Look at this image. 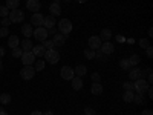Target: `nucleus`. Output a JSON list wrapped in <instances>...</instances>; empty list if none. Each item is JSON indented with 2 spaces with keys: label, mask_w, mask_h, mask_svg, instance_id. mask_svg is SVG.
I'll list each match as a JSON object with an SVG mask.
<instances>
[{
  "label": "nucleus",
  "mask_w": 153,
  "mask_h": 115,
  "mask_svg": "<svg viewBox=\"0 0 153 115\" xmlns=\"http://www.w3.org/2000/svg\"><path fill=\"white\" fill-rule=\"evenodd\" d=\"M72 22L69 20V19H61L60 22H58V31H60V34H63V35H69L71 32H72Z\"/></svg>",
  "instance_id": "1"
},
{
  "label": "nucleus",
  "mask_w": 153,
  "mask_h": 115,
  "mask_svg": "<svg viewBox=\"0 0 153 115\" xmlns=\"http://www.w3.org/2000/svg\"><path fill=\"white\" fill-rule=\"evenodd\" d=\"M149 87H150V83L146 81V80H143V78H138L133 83V91H136V94H141V95H144L147 92Z\"/></svg>",
  "instance_id": "2"
},
{
  "label": "nucleus",
  "mask_w": 153,
  "mask_h": 115,
  "mask_svg": "<svg viewBox=\"0 0 153 115\" xmlns=\"http://www.w3.org/2000/svg\"><path fill=\"white\" fill-rule=\"evenodd\" d=\"M43 57L46 58L48 63H51V65H55V63H58V60H60V54H58L57 49H48Z\"/></svg>",
  "instance_id": "3"
},
{
  "label": "nucleus",
  "mask_w": 153,
  "mask_h": 115,
  "mask_svg": "<svg viewBox=\"0 0 153 115\" xmlns=\"http://www.w3.org/2000/svg\"><path fill=\"white\" fill-rule=\"evenodd\" d=\"M9 22L11 23H20V22H23L25 20V14H23V11L22 9H11V12H9Z\"/></svg>",
  "instance_id": "4"
},
{
  "label": "nucleus",
  "mask_w": 153,
  "mask_h": 115,
  "mask_svg": "<svg viewBox=\"0 0 153 115\" xmlns=\"http://www.w3.org/2000/svg\"><path fill=\"white\" fill-rule=\"evenodd\" d=\"M32 35H34L35 40H38V42H45V40H48V29L43 28V26H38V28L34 29Z\"/></svg>",
  "instance_id": "5"
},
{
  "label": "nucleus",
  "mask_w": 153,
  "mask_h": 115,
  "mask_svg": "<svg viewBox=\"0 0 153 115\" xmlns=\"http://www.w3.org/2000/svg\"><path fill=\"white\" fill-rule=\"evenodd\" d=\"M20 75H22L23 80H31V78H34V75H35L34 66H25V68L20 71Z\"/></svg>",
  "instance_id": "6"
},
{
  "label": "nucleus",
  "mask_w": 153,
  "mask_h": 115,
  "mask_svg": "<svg viewBox=\"0 0 153 115\" xmlns=\"http://www.w3.org/2000/svg\"><path fill=\"white\" fill-rule=\"evenodd\" d=\"M60 75H61L63 80H69L71 81L74 77H75V72H74V69L71 66H63L61 71H60Z\"/></svg>",
  "instance_id": "7"
},
{
  "label": "nucleus",
  "mask_w": 153,
  "mask_h": 115,
  "mask_svg": "<svg viewBox=\"0 0 153 115\" xmlns=\"http://www.w3.org/2000/svg\"><path fill=\"white\" fill-rule=\"evenodd\" d=\"M35 61V55L32 54V51H29V52H23L22 54V63L25 66H32Z\"/></svg>",
  "instance_id": "8"
},
{
  "label": "nucleus",
  "mask_w": 153,
  "mask_h": 115,
  "mask_svg": "<svg viewBox=\"0 0 153 115\" xmlns=\"http://www.w3.org/2000/svg\"><path fill=\"white\" fill-rule=\"evenodd\" d=\"M101 43H103V42H101V38L98 35H92V37H89V40H87L89 49H94V51H98Z\"/></svg>",
  "instance_id": "9"
},
{
  "label": "nucleus",
  "mask_w": 153,
  "mask_h": 115,
  "mask_svg": "<svg viewBox=\"0 0 153 115\" xmlns=\"http://www.w3.org/2000/svg\"><path fill=\"white\" fill-rule=\"evenodd\" d=\"M100 51H101V52H103L104 55H110L113 51H115V45L110 43V42H104V43H101Z\"/></svg>",
  "instance_id": "10"
},
{
  "label": "nucleus",
  "mask_w": 153,
  "mask_h": 115,
  "mask_svg": "<svg viewBox=\"0 0 153 115\" xmlns=\"http://www.w3.org/2000/svg\"><path fill=\"white\" fill-rule=\"evenodd\" d=\"M42 26L46 28V29H51V28H55V17L54 16H46L43 17V23Z\"/></svg>",
  "instance_id": "11"
},
{
  "label": "nucleus",
  "mask_w": 153,
  "mask_h": 115,
  "mask_svg": "<svg viewBox=\"0 0 153 115\" xmlns=\"http://www.w3.org/2000/svg\"><path fill=\"white\" fill-rule=\"evenodd\" d=\"M66 35H63V34H54V38H52V42H54V46H65V43H66Z\"/></svg>",
  "instance_id": "12"
},
{
  "label": "nucleus",
  "mask_w": 153,
  "mask_h": 115,
  "mask_svg": "<svg viewBox=\"0 0 153 115\" xmlns=\"http://www.w3.org/2000/svg\"><path fill=\"white\" fill-rule=\"evenodd\" d=\"M42 23H43V16L40 14V12H34L32 17H31V25L35 28L38 26H42Z\"/></svg>",
  "instance_id": "13"
},
{
  "label": "nucleus",
  "mask_w": 153,
  "mask_h": 115,
  "mask_svg": "<svg viewBox=\"0 0 153 115\" xmlns=\"http://www.w3.org/2000/svg\"><path fill=\"white\" fill-rule=\"evenodd\" d=\"M40 2H38V0H26V8L32 12H38V9H40Z\"/></svg>",
  "instance_id": "14"
},
{
  "label": "nucleus",
  "mask_w": 153,
  "mask_h": 115,
  "mask_svg": "<svg viewBox=\"0 0 153 115\" xmlns=\"http://www.w3.org/2000/svg\"><path fill=\"white\" fill-rule=\"evenodd\" d=\"M129 77H130L132 81H135V80H138V78H141V77H143V71L139 68H132L129 71Z\"/></svg>",
  "instance_id": "15"
},
{
  "label": "nucleus",
  "mask_w": 153,
  "mask_h": 115,
  "mask_svg": "<svg viewBox=\"0 0 153 115\" xmlns=\"http://www.w3.org/2000/svg\"><path fill=\"white\" fill-rule=\"evenodd\" d=\"M71 84H72L74 91H80V89L83 87V78L81 77H74V78L71 80Z\"/></svg>",
  "instance_id": "16"
},
{
  "label": "nucleus",
  "mask_w": 153,
  "mask_h": 115,
  "mask_svg": "<svg viewBox=\"0 0 153 115\" xmlns=\"http://www.w3.org/2000/svg\"><path fill=\"white\" fill-rule=\"evenodd\" d=\"M8 46H9L11 49L20 46V38H19L17 35H9V37H8Z\"/></svg>",
  "instance_id": "17"
},
{
  "label": "nucleus",
  "mask_w": 153,
  "mask_h": 115,
  "mask_svg": "<svg viewBox=\"0 0 153 115\" xmlns=\"http://www.w3.org/2000/svg\"><path fill=\"white\" fill-rule=\"evenodd\" d=\"M45 52H46V49H45V46H43V45L32 46V54H34L35 57H43V55H45Z\"/></svg>",
  "instance_id": "18"
},
{
  "label": "nucleus",
  "mask_w": 153,
  "mask_h": 115,
  "mask_svg": "<svg viewBox=\"0 0 153 115\" xmlns=\"http://www.w3.org/2000/svg\"><path fill=\"white\" fill-rule=\"evenodd\" d=\"M32 32H34V29H32V25H31V23L22 25V34H23L25 37H31Z\"/></svg>",
  "instance_id": "19"
},
{
  "label": "nucleus",
  "mask_w": 153,
  "mask_h": 115,
  "mask_svg": "<svg viewBox=\"0 0 153 115\" xmlns=\"http://www.w3.org/2000/svg\"><path fill=\"white\" fill-rule=\"evenodd\" d=\"M49 11H51V16H60V14H61V8H60L58 2L51 3V6H49Z\"/></svg>",
  "instance_id": "20"
},
{
  "label": "nucleus",
  "mask_w": 153,
  "mask_h": 115,
  "mask_svg": "<svg viewBox=\"0 0 153 115\" xmlns=\"http://www.w3.org/2000/svg\"><path fill=\"white\" fill-rule=\"evenodd\" d=\"M98 37L101 38V42H109L110 37H112V31H110V29H103V31L100 32Z\"/></svg>",
  "instance_id": "21"
},
{
  "label": "nucleus",
  "mask_w": 153,
  "mask_h": 115,
  "mask_svg": "<svg viewBox=\"0 0 153 115\" xmlns=\"http://www.w3.org/2000/svg\"><path fill=\"white\" fill-rule=\"evenodd\" d=\"M91 92L94 95H101V94H103V86H101V83H92Z\"/></svg>",
  "instance_id": "22"
},
{
  "label": "nucleus",
  "mask_w": 153,
  "mask_h": 115,
  "mask_svg": "<svg viewBox=\"0 0 153 115\" xmlns=\"http://www.w3.org/2000/svg\"><path fill=\"white\" fill-rule=\"evenodd\" d=\"M32 46H34L32 42L26 38V40H23V42H22V46H20V48H22L23 52H29V51H32Z\"/></svg>",
  "instance_id": "23"
},
{
  "label": "nucleus",
  "mask_w": 153,
  "mask_h": 115,
  "mask_svg": "<svg viewBox=\"0 0 153 115\" xmlns=\"http://www.w3.org/2000/svg\"><path fill=\"white\" fill-rule=\"evenodd\" d=\"M74 72H75V75L76 77H83V75H86V72H87V68L84 66V65H78L75 69H74Z\"/></svg>",
  "instance_id": "24"
},
{
  "label": "nucleus",
  "mask_w": 153,
  "mask_h": 115,
  "mask_svg": "<svg viewBox=\"0 0 153 115\" xmlns=\"http://www.w3.org/2000/svg\"><path fill=\"white\" fill-rule=\"evenodd\" d=\"M133 95H135V92H133V91H124L123 100L126 101V103H132V101H133Z\"/></svg>",
  "instance_id": "25"
},
{
  "label": "nucleus",
  "mask_w": 153,
  "mask_h": 115,
  "mask_svg": "<svg viewBox=\"0 0 153 115\" xmlns=\"http://www.w3.org/2000/svg\"><path fill=\"white\" fill-rule=\"evenodd\" d=\"M19 5H20V0H6V5L5 6L8 9H17Z\"/></svg>",
  "instance_id": "26"
},
{
  "label": "nucleus",
  "mask_w": 153,
  "mask_h": 115,
  "mask_svg": "<svg viewBox=\"0 0 153 115\" xmlns=\"http://www.w3.org/2000/svg\"><path fill=\"white\" fill-rule=\"evenodd\" d=\"M120 68L124 69V71H130L132 66H130V63H129V58H123V60H120Z\"/></svg>",
  "instance_id": "27"
},
{
  "label": "nucleus",
  "mask_w": 153,
  "mask_h": 115,
  "mask_svg": "<svg viewBox=\"0 0 153 115\" xmlns=\"http://www.w3.org/2000/svg\"><path fill=\"white\" fill-rule=\"evenodd\" d=\"M84 57L87 58V60H94L95 58V51L94 49H84Z\"/></svg>",
  "instance_id": "28"
},
{
  "label": "nucleus",
  "mask_w": 153,
  "mask_h": 115,
  "mask_svg": "<svg viewBox=\"0 0 153 115\" xmlns=\"http://www.w3.org/2000/svg\"><path fill=\"white\" fill-rule=\"evenodd\" d=\"M0 103L2 105H9L11 103V95L9 94H2L0 95Z\"/></svg>",
  "instance_id": "29"
},
{
  "label": "nucleus",
  "mask_w": 153,
  "mask_h": 115,
  "mask_svg": "<svg viewBox=\"0 0 153 115\" xmlns=\"http://www.w3.org/2000/svg\"><path fill=\"white\" fill-rule=\"evenodd\" d=\"M141 61V58H139V55L138 54H133L130 58H129V63H130V66H136L138 63Z\"/></svg>",
  "instance_id": "30"
},
{
  "label": "nucleus",
  "mask_w": 153,
  "mask_h": 115,
  "mask_svg": "<svg viewBox=\"0 0 153 115\" xmlns=\"http://www.w3.org/2000/svg\"><path fill=\"white\" fill-rule=\"evenodd\" d=\"M133 103H136V105H143V103H144V95H141V94H135V95H133Z\"/></svg>",
  "instance_id": "31"
},
{
  "label": "nucleus",
  "mask_w": 153,
  "mask_h": 115,
  "mask_svg": "<svg viewBox=\"0 0 153 115\" xmlns=\"http://www.w3.org/2000/svg\"><path fill=\"white\" fill-rule=\"evenodd\" d=\"M43 68H45V61L43 60H37L35 65H34V69L35 71H43Z\"/></svg>",
  "instance_id": "32"
},
{
  "label": "nucleus",
  "mask_w": 153,
  "mask_h": 115,
  "mask_svg": "<svg viewBox=\"0 0 153 115\" xmlns=\"http://www.w3.org/2000/svg\"><path fill=\"white\" fill-rule=\"evenodd\" d=\"M22 54H23V51H22V48H20V46H17V48L12 49V57L19 58V57H22Z\"/></svg>",
  "instance_id": "33"
},
{
  "label": "nucleus",
  "mask_w": 153,
  "mask_h": 115,
  "mask_svg": "<svg viewBox=\"0 0 153 115\" xmlns=\"http://www.w3.org/2000/svg\"><path fill=\"white\" fill-rule=\"evenodd\" d=\"M8 14H9V9L6 8V6H0V17H8Z\"/></svg>",
  "instance_id": "34"
},
{
  "label": "nucleus",
  "mask_w": 153,
  "mask_h": 115,
  "mask_svg": "<svg viewBox=\"0 0 153 115\" xmlns=\"http://www.w3.org/2000/svg\"><path fill=\"white\" fill-rule=\"evenodd\" d=\"M123 87H124V91H133V83L126 81V83H123Z\"/></svg>",
  "instance_id": "35"
},
{
  "label": "nucleus",
  "mask_w": 153,
  "mask_h": 115,
  "mask_svg": "<svg viewBox=\"0 0 153 115\" xmlns=\"http://www.w3.org/2000/svg\"><path fill=\"white\" fill-rule=\"evenodd\" d=\"M43 46H45V49H46V51H48V49H54V48H55L52 40H45V45H43Z\"/></svg>",
  "instance_id": "36"
},
{
  "label": "nucleus",
  "mask_w": 153,
  "mask_h": 115,
  "mask_svg": "<svg viewBox=\"0 0 153 115\" xmlns=\"http://www.w3.org/2000/svg\"><path fill=\"white\" fill-rule=\"evenodd\" d=\"M139 46H141L143 49H146V48H149V46H150V43H149L147 38H141V40H139Z\"/></svg>",
  "instance_id": "37"
},
{
  "label": "nucleus",
  "mask_w": 153,
  "mask_h": 115,
  "mask_svg": "<svg viewBox=\"0 0 153 115\" xmlns=\"http://www.w3.org/2000/svg\"><path fill=\"white\" fill-rule=\"evenodd\" d=\"M8 34H9V29L8 28H0V38H2V37H8Z\"/></svg>",
  "instance_id": "38"
},
{
  "label": "nucleus",
  "mask_w": 153,
  "mask_h": 115,
  "mask_svg": "<svg viewBox=\"0 0 153 115\" xmlns=\"http://www.w3.org/2000/svg\"><path fill=\"white\" fill-rule=\"evenodd\" d=\"M92 80H94V83H100L101 77H100V74H98V72H94V74H92Z\"/></svg>",
  "instance_id": "39"
},
{
  "label": "nucleus",
  "mask_w": 153,
  "mask_h": 115,
  "mask_svg": "<svg viewBox=\"0 0 153 115\" xmlns=\"http://www.w3.org/2000/svg\"><path fill=\"white\" fill-rule=\"evenodd\" d=\"M9 23H11V22H9L8 17H3V19H2V26H3V28H8V26H9Z\"/></svg>",
  "instance_id": "40"
},
{
  "label": "nucleus",
  "mask_w": 153,
  "mask_h": 115,
  "mask_svg": "<svg viewBox=\"0 0 153 115\" xmlns=\"http://www.w3.org/2000/svg\"><path fill=\"white\" fill-rule=\"evenodd\" d=\"M146 54H147V57H149V58H152V57H153V48H152V46L146 48Z\"/></svg>",
  "instance_id": "41"
},
{
  "label": "nucleus",
  "mask_w": 153,
  "mask_h": 115,
  "mask_svg": "<svg viewBox=\"0 0 153 115\" xmlns=\"http://www.w3.org/2000/svg\"><path fill=\"white\" fill-rule=\"evenodd\" d=\"M84 115H95V112H94V109H92V108H86Z\"/></svg>",
  "instance_id": "42"
},
{
  "label": "nucleus",
  "mask_w": 153,
  "mask_h": 115,
  "mask_svg": "<svg viewBox=\"0 0 153 115\" xmlns=\"http://www.w3.org/2000/svg\"><path fill=\"white\" fill-rule=\"evenodd\" d=\"M141 115H153V111L152 109H146V111H143Z\"/></svg>",
  "instance_id": "43"
},
{
  "label": "nucleus",
  "mask_w": 153,
  "mask_h": 115,
  "mask_svg": "<svg viewBox=\"0 0 153 115\" xmlns=\"http://www.w3.org/2000/svg\"><path fill=\"white\" fill-rule=\"evenodd\" d=\"M147 94H149V97H150V98H153V91H152V87H149V89H147Z\"/></svg>",
  "instance_id": "44"
},
{
  "label": "nucleus",
  "mask_w": 153,
  "mask_h": 115,
  "mask_svg": "<svg viewBox=\"0 0 153 115\" xmlns=\"http://www.w3.org/2000/svg\"><path fill=\"white\" fill-rule=\"evenodd\" d=\"M5 52H6V51H5L3 48H0V58H2V57L5 55Z\"/></svg>",
  "instance_id": "45"
},
{
  "label": "nucleus",
  "mask_w": 153,
  "mask_h": 115,
  "mask_svg": "<svg viewBox=\"0 0 153 115\" xmlns=\"http://www.w3.org/2000/svg\"><path fill=\"white\" fill-rule=\"evenodd\" d=\"M31 115H43V114H42L40 111H32V114H31Z\"/></svg>",
  "instance_id": "46"
},
{
  "label": "nucleus",
  "mask_w": 153,
  "mask_h": 115,
  "mask_svg": "<svg viewBox=\"0 0 153 115\" xmlns=\"http://www.w3.org/2000/svg\"><path fill=\"white\" fill-rule=\"evenodd\" d=\"M0 71H3V63H2V58H0Z\"/></svg>",
  "instance_id": "47"
},
{
  "label": "nucleus",
  "mask_w": 153,
  "mask_h": 115,
  "mask_svg": "<svg viewBox=\"0 0 153 115\" xmlns=\"http://www.w3.org/2000/svg\"><path fill=\"white\" fill-rule=\"evenodd\" d=\"M75 2H78V3H86L87 0H75Z\"/></svg>",
  "instance_id": "48"
},
{
  "label": "nucleus",
  "mask_w": 153,
  "mask_h": 115,
  "mask_svg": "<svg viewBox=\"0 0 153 115\" xmlns=\"http://www.w3.org/2000/svg\"><path fill=\"white\" fill-rule=\"evenodd\" d=\"M43 115H54V114H52V112H51V111H48V112H45Z\"/></svg>",
  "instance_id": "49"
},
{
  "label": "nucleus",
  "mask_w": 153,
  "mask_h": 115,
  "mask_svg": "<svg viewBox=\"0 0 153 115\" xmlns=\"http://www.w3.org/2000/svg\"><path fill=\"white\" fill-rule=\"evenodd\" d=\"M0 115H9L8 112H5V111H2V112H0Z\"/></svg>",
  "instance_id": "50"
},
{
  "label": "nucleus",
  "mask_w": 153,
  "mask_h": 115,
  "mask_svg": "<svg viewBox=\"0 0 153 115\" xmlns=\"http://www.w3.org/2000/svg\"><path fill=\"white\" fill-rule=\"evenodd\" d=\"M66 2H69V0H66Z\"/></svg>",
  "instance_id": "51"
},
{
  "label": "nucleus",
  "mask_w": 153,
  "mask_h": 115,
  "mask_svg": "<svg viewBox=\"0 0 153 115\" xmlns=\"http://www.w3.org/2000/svg\"><path fill=\"white\" fill-rule=\"evenodd\" d=\"M55 2H58V0H55Z\"/></svg>",
  "instance_id": "52"
},
{
  "label": "nucleus",
  "mask_w": 153,
  "mask_h": 115,
  "mask_svg": "<svg viewBox=\"0 0 153 115\" xmlns=\"http://www.w3.org/2000/svg\"><path fill=\"white\" fill-rule=\"evenodd\" d=\"M95 115H98V114H95Z\"/></svg>",
  "instance_id": "53"
}]
</instances>
